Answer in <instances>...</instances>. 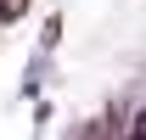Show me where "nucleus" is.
<instances>
[{
  "mask_svg": "<svg viewBox=\"0 0 146 140\" xmlns=\"http://www.w3.org/2000/svg\"><path fill=\"white\" fill-rule=\"evenodd\" d=\"M23 11H28V0H0V22H17Z\"/></svg>",
  "mask_w": 146,
  "mask_h": 140,
  "instance_id": "f257e3e1",
  "label": "nucleus"
}]
</instances>
